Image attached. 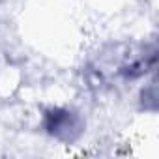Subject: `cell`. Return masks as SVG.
<instances>
[{
    "instance_id": "1",
    "label": "cell",
    "mask_w": 159,
    "mask_h": 159,
    "mask_svg": "<svg viewBox=\"0 0 159 159\" xmlns=\"http://www.w3.org/2000/svg\"><path fill=\"white\" fill-rule=\"evenodd\" d=\"M47 131L58 139H64V140H71L79 135V118L75 114H71L69 111H52L47 114Z\"/></svg>"
}]
</instances>
